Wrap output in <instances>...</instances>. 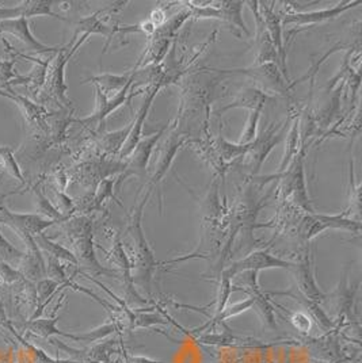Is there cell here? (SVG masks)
I'll list each match as a JSON object with an SVG mask.
<instances>
[{
  "instance_id": "ffe728a7",
  "label": "cell",
  "mask_w": 362,
  "mask_h": 363,
  "mask_svg": "<svg viewBox=\"0 0 362 363\" xmlns=\"http://www.w3.org/2000/svg\"><path fill=\"white\" fill-rule=\"evenodd\" d=\"M34 240H35V244L38 245V248L44 250L48 255L56 257L59 260L70 262L72 264H77L75 255L70 250L64 248L62 245L57 244V242H52L44 233H40L38 236H35Z\"/></svg>"
},
{
  "instance_id": "30bf717a",
  "label": "cell",
  "mask_w": 362,
  "mask_h": 363,
  "mask_svg": "<svg viewBox=\"0 0 362 363\" xmlns=\"http://www.w3.org/2000/svg\"><path fill=\"white\" fill-rule=\"evenodd\" d=\"M360 6V1H342L336 4L331 9L320 10V11H311V13H295V14H287L283 19L284 26H305V25H315L324 21H331L338 16H342L346 13L347 10L354 9Z\"/></svg>"
},
{
  "instance_id": "603a6c76",
  "label": "cell",
  "mask_w": 362,
  "mask_h": 363,
  "mask_svg": "<svg viewBox=\"0 0 362 363\" xmlns=\"http://www.w3.org/2000/svg\"><path fill=\"white\" fill-rule=\"evenodd\" d=\"M22 3H23V9H25L23 18H26V19L34 18V16H50V18H56V19L68 22L67 18L52 11V4L55 3L53 0H25Z\"/></svg>"
},
{
  "instance_id": "5bb4252c",
  "label": "cell",
  "mask_w": 362,
  "mask_h": 363,
  "mask_svg": "<svg viewBox=\"0 0 362 363\" xmlns=\"http://www.w3.org/2000/svg\"><path fill=\"white\" fill-rule=\"evenodd\" d=\"M234 72L251 76L258 82H263V83L272 86L273 89H275L277 91L287 90L284 75H283L278 64H275V62L257 64L256 67L247 68V69H234Z\"/></svg>"
},
{
  "instance_id": "8d00e7d4",
  "label": "cell",
  "mask_w": 362,
  "mask_h": 363,
  "mask_svg": "<svg viewBox=\"0 0 362 363\" xmlns=\"http://www.w3.org/2000/svg\"><path fill=\"white\" fill-rule=\"evenodd\" d=\"M0 321H6V312H4L1 301H0Z\"/></svg>"
},
{
  "instance_id": "52a82bcc",
  "label": "cell",
  "mask_w": 362,
  "mask_h": 363,
  "mask_svg": "<svg viewBox=\"0 0 362 363\" xmlns=\"http://www.w3.org/2000/svg\"><path fill=\"white\" fill-rule=\"evenodd\" d=\"M0 33H7L14 35L18 41H21L26 46V50L44 55V53H57L61 46H48L40 43L31 33L29 19L26 18H16V19H7L0 21Z\"/></svg>"
},
{
  "instance_id": "cb8c5ba5",
  "label": "cell",
  "mask_w": 362,
  "mask_h": 363,
  "mask_svg": "<svg viewBox=\"0 0 362 363\" xmlns=\"http://www.w3.org/2000/svg\"><path fill=\"white\" fill-rule=\"evenodd\" d=\"M250 148V144H232L229 141H226L224 137H217L216 140V151L221 160L231 162L236 157H243Z\"/></svg>"
},
{
  "instance_id": "8fae6325",
  "label": "cell",
  "mask_w": 362,
  "mask_h": 363,
  "mask_svg": "<svg viewBox=\"0 0 362 363\" xmlns=\"http://www.w3.org/2000/svg\"><path fill=\"white\" fill-rule=\"evenodd\" d=\"M293 264L285 262L283 259L272 257L268 252H254L241 260L235 262L231 264V267L224 272V278L229 279L238 272H259L263 269H273V267H280V269H290Z\"/></svg>"
},
{
  "instance_id": "d6986e66",
  "label": "cell",
  "mask_w": 362,
  "mask_h": 363,
  "mask_svg": "<svg viewBox=\"0 0 362 363\" xmlns=\"http://www.w3.org/2000/svg\"><path fill=\"white\" fill-rule=\"evenodd\" d=\"M297 279L299 286L302 293L309 297L311 300H320L323 296L315 284V278L311 272V263L309 257H307L302 262V264L297 267Z\"/></svg>"
},
{
  "instance_id": "6da1fadb",
  "label": "cell",
  "mask_w": 362,
  "mask_h": 363,
  "mask_svg": "<svg viewBox=\"0 0 362 363\" xmlns=\"http://www.w3.org/2000/svg\"><path fill=\"white\" fill-rule=\"evenodd\" d=\"M65 229L68 232V236L75 248L76 260L77 264H82L87 270L95 274H110L102 266H99L97 257L94 255L92 250V223L87 217H76L74 220L68 221L65 224Z\"/></svg>"
},
{
  "instance_id": "d4e9b609",
  "label": "cell",
  "mask_w": 362,
  "mask_h": 363,
  "mask_svg": "<svg viewBox=\"0 0 362 363\" xmlns=\"http://www.w3.org/2000/svg\"><path fill=\"white\" fill-rule=\"evenodd\" d=\"M0 168L19 183H22V184L26 183L25 175L22 174V169L16 163L14 151L10 147H0Z\"/></svg>"
},
{
  "instance_id": "44dd1931",
  "label": "cell",
  "mask_w": 362,
  "mask_h": 363,
  "mask_svg": "<svg viewBox=\"0 0 362 363\" xmlns=\"http://www.w3.org/2000/svg\"><path fill=\"white\" fill-rule=\"evenodd\" d=\"M131 130H132V122L128 123V126H125L124 129L104 135L99 140V145H101L102 151L107 155H119L126 138L129 136Z\"/></svg>"
},
{
  "instance_id": "e0dca14e",
  "label": "cell",
  "mask_w": 362,
  "mask_h": 363,
  "mask_svg": "<svg viewBox=\"0 0 362 363\" xmlns=\"http://www.w3.org/2000/svg\"><path fill=\"white\" fill-rule=\"evenodd\" d=\"M269 99L270 96L262 91L257 89H246L239 92V95L235 98V101L231 105L223 107L219 113H224L226 110L235 108V107H244V108H248L250 111L256 108H262Z\"/></svg>"
},
{
  "instance_id": "83f0119b",
  "label": "cell",
  "mask_w": 362,
  "mask_h": 363,
  "mask_svg": "<svg viewBox=\"0 0 362 363\" xmlns=\"http://www.w3.org/2000/svg\"><path fill=\"white\" fill-rule=\"evenodd\" d=\"M59 318H50V320H45V318H38V320H31L26 327L28 330L33 333H37L43 337H49L50 335H56L60 333V331L56 328V323Z\"/></svg>"
},
{
  "instance_id": "1f68e13d",
  "label": "cell",
  "mask_w": 362,
  "mask_h": 363,
  "mask_svg": "<svg viewBox=\"0 0 362 363\" xmlns=\"http://www.w3.org/2000/svg\"><path fill=\"white\" fill-rule=\"evenodd\" d=\"M46 275L49 277V279H53V281L57 282L59 285H60V284L64 285V284L68 282V279H67V277H65V272H64V269H62L59 259L50 257V255H48Z\"/></svg>"
},
{
  "instance_id": "3957f363",
  "label": "cell",
  "mask_w": 362,
  "mask_h": 363,
  "mask_svg": "<svg viewBox=\"0 0 362 363\" xmlns=\"http://www.w3.org/2000/svg\"><path fill=\"white\" fill-rule=\"evenodd\" d=\"M76 37L77 35H74V40L68 45L61 46L60 50L56 53V56L49 60L48 69H46L45 82L49 94L65 106H68L71 104L67 99V84L64 80L65 65L68 60L75 55L76 50L87 41V38L90 35L83 34L77 43H76Z\"/></svg>"
},
{
  "instance_id": "8992f818",
  "label": "cell",
  "mask_w": 362,
  "mask_h": 363,
  "mask_svg": "<svg viewBox=\"0 0 362 363\" xmlns=\"http://www.w3.org/2000/svg\"><path fill=\"white\" fill-rule=\"evenodd\" d=\"M135 77H136V72L133 71V76H132L131 82L125 86V89L121 91L120 94H117L113 98H106L105 94L99 90L98 87H95V94H97V107H95V111L92 113V116H90V117L83 118V120H76V122H79V123H82V125H84V126H87L90 129L101 128L106 118L113 111H116L119 107L122 106L128 101L129 91H131V87H132V84L135 82Z\"/></svg>"
},
{
  "instance_id": "4fadbf2b",
  "label": "cell",
  "mask_w": 362,
  "mask_h": 363,
  "mask_svg": "<svg viewBox=\"0 0 362 363\" xmlns=\"http://www.w3.org/2000/svg\"><path fill=\"white\" fill-rule=\"evenodd\" d=\"M167 126H163L158 133L152 135L150 137H143L137 143L136 148L131 153V156L126 159V168L131 169V172L137 174V175H146L147 174V167L151 157L152 152L155 150L156 143L163 136Z\"/></svg>"
},
{
  "instance_id": "277c9868",
  "label": "cell",
  "mask_w": 362,
  "mask_h": 363,
  "mask_svg": "<svg viewBox=\"0 0 362 363\" xmlns=\"http://www.w3.org/2000/svg\"><path fill=\"white\" fill-rule=\"evenodd\" d=\"M305 145L302 144L299 153L293 157L290 164L283 174V190L287 198L308 213H314L307 193L305 174H304Z\"/></svg>"
},
{
  "instance_id": "7c38bea8",
  "label": "cell",
  "mask_w": 362,
  "mask_h": 363,
  "mask_svg": "<svg viewBox=\"0 0 362 363\" xmlns=\"http://www.w3.org/2000/svg\"><path fill=\"white\" fill-rule=\"evenodd\" d=\"M259 4V13L263 19L265 28L269 33V37L272 40L273 45L275 48V52L280 59V69L283 75L287 76V53L283 45V28H281V19L273 11V6H268V3L258 1Z\"/></svg>"
},
{
  "instance_id": "d590c367",
  "label": "cell",
  "mask_w": 362,
  "mask_h": 363,
  "mask_svg": "<svg viewBox=\"0 0 362 363\" xmlns=\"http://www.w3.org/2000/svg\"><path fill=\"white\" fill-rule=\"evenodd\" d=\"M16 60H0V82L7 84L14 77V64Z\"/></svg>"
},
{
  "instance_id": "7402d4cb",
  "label": "cell",
  "mask_w": 362,
  "mask_h": 363,
  "mask_svg": "<svg viewBox=\"0 0 362 363\" xmlns=\"http://www.w3.org/2000/svg\"><path fill=\"white\" fill-rule=\"evenodd\" d=\"M300 148H302L300 147V118H296L287 133V150H285V155L283 157V163L280 166L281 172H284L287 169V167L290 164L293 157L299 153Z\"/></svg>"
},
{
  "instance_id": "836d02e7",
  "label": "cell",
  "mask_w": 362,
  "mask_h": 363,
  "mask_svg": "<svg viewBox=\"0 0 362 363\" xmlns=\"http://www.w3.org/2000/svg\"><path fill=\"white\" fill-rule=\"evenodd\" d=\"M50 190H52V193H53V196H55V199H56L57 211H59L62 216L68 217L65 213H72L74 212V209H75V203H74V201H72L71 198L68 197L64 191L57 190L56 187H50Z\"/></svg>"
},
{
  "instance_id": "2e32d148",
  "label": "cell",
  "mask_w": 362,
  "mask_h": 363,
  "mask_svg": "<svg viewBox=\"0 0 362 363\" xmlns=\"http://www.w3.org/2000/svg\"><path fill=\"white\" fill-rule=\"evenodd\" d=\"M76 28L77 29H76L75 35L79 34V31H83V34H89V35H91V34H101V35L107 37L109 41L117 33V26L110 28V26L105 25V22L102 21V16H101V11L94 13L92 16L82 18L80 21L76 22ZM109 41H107V44H109ZM107 44H106V46H107Z\"/></svg>"
},
{
  "instance_id": "5b68a950",
  "label": "cell",
  "mask_w": 362,
  "mask_h": 363,
  "mask_svg": "<svg viewBox=\"0 0 362 363\" xmlns=\"http://www.w3.org/2000/svg\"><path fill=\"white\" fill-rule=\"evenodd\" d=\"M287 125L285 122L281 123H272L266 130H263L262 135L256 137V140L250 144V148L244 155L248 160V164L254 172H258L263 162L266 160L268 155L272 152L273 148L281 143V140L285 136Z\"/></svg>"
},
{
  "instance_id": "f546056e",
  "label": "cell",
  "mask_w": 362,
  "mask_h": 363,
  "mask_svg": "<svg viewBox=\"0 0 362 363\" xmlns=\"http://www.w3.org/2000/svg\"><path fill=\"white\" fill-rule=\"evenodd\" d=\"M260 111L262 108H256L250 111L248 120H247V126L241 135V141L239 144H251L257 135L258 123H259V118H260Z\"/></svg>"
},
{
  "instance_id": "7a4b0ae2",
  "label": "cell",
  "mask_w": 362,
  "mask_h": 363,
  "mask_svg": "<svg viewBox=\"0 0 362 363\" xmlns=\"http://www.w3.org/2000/svg\"><path fill=\"white\" fill-rule=\"evenodd\" d=\"M0 223L11 228L19 239L25 242L29 252H41L35 244L34 238L40 233H44L46 228L56 224L53 220H46L40 214L10 212L6 206L0 205Z\"/></svg>"
},
{
  "instance_id": "9a60e30c",
  "label": "cell",
  "mask_w": 362,
  "mask_h": 363,
  "mask_svg": "<svg viewBox=\"0 0 362 363\" xmlns=\"http://www.w3.org/2000/svg\"><path fill=\"white\" fill-rule=\"evenodd\" d=\"M132 76H133V71L126 75L104 74V75L92 76L90 79L84 80V83H92L95 87H98L105 94L106 98H113L125 89V86L131 82Z\"/></svg>"
},
{
  "instance_id": "ba28073f",
  "label": "cell",
  "mask_w": 362,
  "mask_h": 363,
  "mask_svg": "<svg viewBox=\"0 0 362 363\" xmlns=\"http://www.w3.org/2000/svg\"><path fill=\"white\" fill-rule=\"evenodd\" d=\"M327 228L358 232L360 223L341 217V216H323V214L308 213V216L302 220V236L305 240H309Z\"/></svg>"
},
{
  "instance_id": "9c48e42d",
  "label": "cell",
  "mask_w": 362,
  "mask_h": 363,
  "mask_svg": "<svg viewBox=\"0 0 362 363\" xmlns=\"http://www.w3.org/2000/svg\"><path fill=\"white\" fill-rule=\"evenodd\" d=\"M165 86L163 82H158L153 87H152L150 92L146 95V101L144 104L140 107V110L137 111L136 117L135 120L132 121V130L129 133V136L126 138L122 150L119 153V157L121 159H128L131 156V153L133 152V150L136 148L137 143L143 138V126H144V122L148 117V113H150V108L152 106V102L155 99V96L158 95V92L160 91V89Z\"/></svg>"
},
{
  "instance_id": "4dcf8cb0",
  "label": "cell",
  "mask_w": 362,
  "mask_h": 363,
  "mask_svg": "<svg viewBox=\"0 0 362 363\" xmlns=\"http://www.w3.org/2000/svg\"><path fill=\"white\" fill-rule=\"evenodd\" d=\"M23 257H25V254L22 251H19L14 245H11L0 232V260L9 263V262H14V260H21Z\"/></svg>"
},
{
  "instance_id": "d6a6232c",
  "label": "cell",
  "mask_w": 362,
  "mask_h": 363,
  "mask_svg": "<svg viewBox=\"0 0 362 363\" xmlns=\"http://www.w3.org/2000/svg\"><path fill=\"white\" fill-rule=\"evenodd\" d=\"M23 278L21 272L13 269L9 263L0 260V282L3 285H14Z\"/></svg>"
},
{
  "instance_id": "484cf974",
  "label": "cell",
  "mask_w": 362,
  "mask_h": 363,
  "mask_svg": "<svg viewBox=\"0 0 362 363\" xmlns=\"http://www.w3.org/2000/svg\"><path fill=\"white\" fill-rule=\"evenodd\" d=\"M9 94H10V99H13L14 102H16L18 106L21 107V110L23 111V114H25V117H26V120L31 122H37L40 121L44 116L46 114V110L44 107L38 106V105H34L33 102H31L29 99H26V98H23V96H21V95H18V94H11L10 91H9Z\"/></svg>"
},
{
  "instance_id": "f1b7e54d",
  "label": "cell",
  "mask_w": 362,
  "mask_h": 363,
  "mask_svg": "<svg viewBox=\"0 0 362 363\" xmlns=\"http://www.w3.org/2000/svg\"><path fill=\"white\" fill-rule=\"evenodd\" d=\"M114 183L116 179L114 178H105L99 182L98 187H97V193L95 197L92 199V208L94 209H99L101 205L105 202L107 198H114Z\"/></svg>"
},
{
  "instance_id": "4316f807",
  "label": "cell",
  "mask_w": 362,
  "mask_h": 363,
  "mask_svg": "<svg viewBox=\"0 0 362 363\" xmlns=\"http://www.w3.org/2000/svg\"><path fill=\"white\" fill-rule=\"evenodd\" d=\"M34 194H35V199H37V212L41 213L43 216H45L49 220H53L56 223H64V221H67L70 218V217L62 216L57 211V208L52 203V201H49L41 193V190H38L37 187H34Z\"/></svg>"
},
{
  "instance_id": "e575fe53",
  "label": "cell",
  "mask_w": 362,
  "mask_h": 363,
  "mask_svg": "<svg viewBox=\"0 0 362 363\" xmlns=\"http://www.w3.org/2000/svg\"><path fill=\"white\" fill-rule=\"evenodd\" d=\"M23 3H19L14 7H0V21H7V19H16L23 16Z\"/></svg>"
},
{
  "instance_id": "ac0fdd59",
  "label": "cell",
  "mask_w": 362,
  "mask_h": 363,
  "mask_svg": "<svg viewBox=\"0 0 362 363\" xmlns=\"http://www.w3.org/2000/svg\"><path fill=\"white\" fill-rule=\"evenodd\" d=\"M244 4V1H219L220 21H224L228 25L234 26L235 29H239L247 37H250V30L246 26L241 16V10Z\"/></svg>"
}]
</instances>
